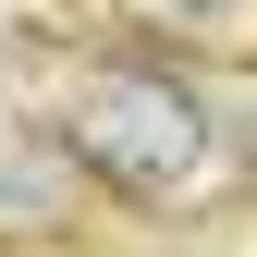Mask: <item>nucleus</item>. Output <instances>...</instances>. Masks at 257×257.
I'll list each match as a JSON object with an SVG mask.
<instances>
[{"mask_svg":"<svg viewBox=\"0 0 257 257\" xmlns=\"http://www.w3.org/2000/svg\"><path fill=\"white\" fill-rule=\"evenodd\" d=\"M0 257H98V196L25 86H0Z\"/></svg>","mask_w":257,"mask_h":257,"instance_id":"nucleus-2","label":"nucleus"},{"mask_svg":"<svg viewBox=\"0 0 257 257\" xmlns=\"http://www.w3.org/2000/svg\"><path fill=\"white\" fill-rule=\"evenodd\" d=\"M86 13H98V37H135L159 61H196V74L257 61V0H86Z\"/></svg>","mask_w":257,"mask_h":257,"instance_id":"nucleus-3","label":"nucleus"},{"mask_svg":"<svg viewBox=\"0 0 257 257\" xmlns=\"http://www.w3.org/2000/svg\"><path fill=\"white\" fill-rule=\"evenodd\" d=\"M25 98L74 147L86 196L122 208V220H159L172 233V220H220V208L257 196V172H245V147H233V122H220L196 61H159L135 37H86V49L37 61Z\"/></svg>","mask_w":257,"mask_h":257,"instance_id":"nucleus-1","label":"nucleus"}]
</instances>
